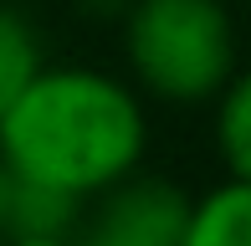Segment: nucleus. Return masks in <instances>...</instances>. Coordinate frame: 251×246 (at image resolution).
I'll return each mask as SVG.
<instances>
[{
    "instance_id": "nucleus-3",
    "label": "nucleus",
    "mask_w": 251,
    "mask_h": 246,
    "mask_svg": "<svg viewBox=\"0 0 251 246\" xmlns=\"http://www.w3.org/2000/svg\"><path fill=\"white\" fill-rule=\"evenodd\" d=\"M185 210H190V195L179 185L133 170L128 180L102 190L98 221L72 246H175L179 226H185Z\"/></svg>"
},
{
    "instance_id": "nucleus-10",
    "label": "nucleus",
    "mask_w": 251,
    "mask_h": 246,
    "mask_svg": "<svg viewBox=\"0 0 251 246\" xmlns=\"http://www.w3.org/2000/svg\"><path fill=\"white\" fill-rule=\"evenodd\" d=\"M5 210H10V170L0 164V241H5Z\"/></svg>"
},
{
    "instance_id": "nucleus-5",
    "label": "nucleus",
    "mask_w": 251,
    "mask_h": 246,
    "mask_svg": "<svg viewBox=\"0 0 251 246\" xmlns=\"http://www.w3.org/2000/svg\"><path fill=\"white\" fill-rule=\"evenodd\" d=\"M77 221H82V200L77 195L10 174L5 236H77Z\"/></svg>"
},
{
    "instance_id": "nucleus-8",
    "label": "nucleus",
    "mask_w": 251,
    "mask_h": 246,
    "mask_svg": "<svg viewBox=\"0 0 251 246\" xmlns=\"http://www.w3.org/2000/svg\"><path fill=\"white\" fill-rule=\"evenodd\" d=\"M77 236H5L0 246H72Z\"/></svg>"
},
{
    "instance_id": "nucleus-4",
    "label": "nucleus",
    "mask_w": 251,
    "mask_h": 246,
    "mask_svg": "<svg viewBox=\"0 0 251 246\" xmlns=\"http://www.w3.org/2000/svg\"><path fill=\"white\" fill-rule=\"evenodd\" d=\"M175 246H251V180H221L190 200Z\"/></svg>"
},
{
    "instance_id": "nucleus-6",
    "label": "nucleus",
    "mask_w": 251,
    "mask_h": 246,
    "mask_svg": "<svg viewBox=\"0 0 251 246\" xmlns=\"http://www.w3.org/2000/svg\"><path fill=\"white\" fill-rule=\"evenodd\" d=\"M210 123H215V159H221L226 180H251V77L246 72H236L210 98Z\"/></svg>"
},
{
    "instance_id": "nucleus-9",
    "label": "nucleus",
    "mask_w": 251,
    "mask_h": 246,
    "mask_svg": "<svg viewBox=\"0 0 251 246\" xmlns=\"http://www.w3.org/2000/svg\"><path fill=\"white\" fill-rule=\"evenodd\" d=\"M77 5H82V10H93V16H123L133 0H77Z\"/></svg>"
},
{
    "instance_id": "nucleus-7",
    "label": "nucleus",
    "mask_w": 251,
    "mask_h": 246,
    "mask_svg": "<svg viewBox=\"0 0 251 246\" xmlns=\"http://www.w3.org/2000/svg\"><path fill=\"white\" fill-rule=\"evenodd\" d=\"M47 67L41 57V36L16 5H0V113L26 93V82Z\"/></svg>"
},
{
    "instance_id": "nucleus-1",
    "label": "nucleus",
    "mask_w": 251,
    "mask_h": 246,
    "mask_svg": "<svg viewBox=\"0 0 251 246\" xmlns=\"http://www.w3.org/2000/svg\"><path fill=\"white\" fill-rule=\"evenodd\" d=\"M144 149L149 118L139 93L98 67H41L0 113V164L77 200L128 180Z\"/></svg>"
},
{
    "instance_id": "nucleus-2",
    "label": "nucleus",
    "mask_w": 251,
    "mask_h": 246,
    "mask_svg": "<svg viewBox=\"0 0 251 246\" xmlns=\"http://www.w3.org/2000/svg\"><path fill=\"white\" fill-rule=\"evenodd\" d=\"M123 57L159 103H210L241 72L231 0H133L123 10Z\"/></svg>"
}]
</instances>
